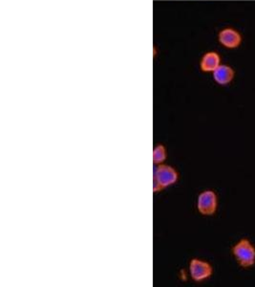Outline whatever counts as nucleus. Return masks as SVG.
<instances>
[{"label": "nucleus", "instance_id": "f257e3e1", "mask_svg": "<svg viewBox=\"0 0 255 287\" xmlns=\"http://www.w3.org/2000/svg\"><path fill=\"white\" fill-rule=\"evenodd\" d=\"M233 257L242 268L248 269L255 264V247L248 238H242L233 245Z\"/></svg>", "mask_w": 255, "mask_h": 287}, {"label": "nucleus", "instance_id": "f03ea898", "mask_svg": "<svg viewBox=\"0 0 255 287\" xmlns=\"http://www.w3.org/2000/svg\"><path fill=\"white\" fill-rule=\"evenodd\" d=\"M179 179V173L171 166L158 165L154 173V191L164 190L175 184Z\"/></svg>", "mask_w": 255, "mask_h": 287}, {"label": "nucleus", "instance_id": "7ed1b4c3", "mask_svg": "<svg viewBox=\"0 0 255 287\" xmlns=\"http://www.w3.org/2000/svg\"><path fill=\"white\" fill-rule=\"evenodd\" d=\"M218 197L216 192L212 190L203 191L197 198V210L202 215L210 216L216 213Z\"/></svg>", "mask_w": 255, "mask_h": 287}, {"label": "nucleus", "instance_id": "20e7f679", "mask_svg": "<svg viewBox=\"0 0 255 287\" xmlns=\"http://www.w3.org/2000/svg\"><path fill=\"white\" fill-rule=\"evenodd\" d=\"M189 273L192 280L201 282L210 279L212 276L213 268L208 261L200 258H192L189 262Z\"/></svg>", "mask_w": 255, "mask_h": 287}, {"label": "nucleus", "instance_id": "39448f33", "mask_svg": "<svg viewBox=\"0 0 255 287\" xmlns=\"http://www.w3.org/2000/svg\"><path fill=\"white\" fill-rule=\"evenodd\" d=\"M218 40L225 48L236 49L242 43V36L238 31L227 27L219 32Z\"/></svg>", "mask_w": 255, "mask_h": 287}, {"label": "nucleus", "instance_id": "423d86ee", "mask_svg": "<svg viewBox=\"0 0 255 287\" xmlns=\"http://www.w3.org/2000/svg\"><path fill=\"white\" fill-rule=\"evenodd\" d=\"M221 65V57L217 52H207L200 61V68L205 73H213Z\"/></svg>", "mask_w": 255, "mask_h": 287}, {"label": "nucleus", "instance_id": "0eeeda50", "mask_svg": "<svg viewBox=\"0 0 255 287\" xmlns=\"http://www.w3.org/2000/svg\"><path fill=\"white\" fill-rule=\"evenodd\" d=\"M212 74L213 80L220 85H227L233 81L235 76L233 67L226 64H221Z\"/></svg>", "mask_w": 255, "mask_h": 287}, {"label": "nucleus", "instance_id": "6e6552de", "mask_svg": "<svg viewBox=\"0 0 255 287\" xmlns=\"http://www.w3.org/2000/svg\"><path fill=\"white\" fill-rule=\"evenodd\" d=\"M167 157L166 148L164 145L160 144L154 147L153 149V162L156 165H161L165 162Z\"/></svg>", "mask_w": 255, "mask_h": 287}]
</instances>
